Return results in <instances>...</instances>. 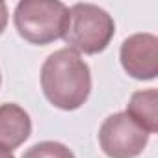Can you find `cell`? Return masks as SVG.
Segmentation results:
<instances>
[{
	"label": "cell",
	"instance_id": "1",
	"mask_svg": "<svg viewBox=\"0 0 158 158\" xmlns=\"http://www.w3.org/2000/svg\"><path fill=\"white\" fill-rule=\"evenodd\" d=\"M41 89L52 106L78 110L91 93L89 65L69 47L52 52L41 67Z\"/></svg>",
	"mask_w": 158,
	"mask_h": 158
},
{
	"label": "cell",
	"instance_id": "2",
	"mask_svg": "<svg viewBox=\"0 0 158 158\" xmlns=\"http://www.w3.org/2000/svg\"><path fill=\"white\" fill-rule=\"evenodd\" d=\"M19 35L32 45L61 39L69 23V8L60 0H21L13 11Z\"/></svg>",
	"mask_w": 158,
	"mask_h": 158
},
{
	"label": "cell",
	"instance_id": "3",
	"mask_svg": "<svg viewBox=\"0 0 158 158\" xmlns=\"http://www.w3.org/2000/svg\"><path fill=\"white\" fill-rule=\"evenodd\" d=\"M114 34L115 23L106 10L88 2H78L69 8L63 39L71 50L78 54H99L110 45Z\"/></svg>",
	"mask_w": 158,
	"mask_h": 158
},
{
	"label": "cell",
	"instance_id": "4",
	"mask_svg": "<svg viewBox=\"0 0 158 158\" xmlns=\"http://www.w3.org/2000/svg\"><path fill=\"white\" fill-rule=\"evenodd\" d=\"M99 143L108 158H136L145 151L149 134L125 112H117L102 121Z\"/></svg>",
	"mask_w": 158,
	"mask_h": 158
},
{
	"label": "cell",
	"instance_id": "5",
	"mask_svg": "<svg viewBox=\"0 0 158 158\" xmlns=\"http://www.w3.org/2000/svg\"><path fill=\"white\" fill-rule=\"evenodd\" d=\"M125 73L136 80H154L158 76V37L154 34H134L119 50Z\"/></svg>",
	"mask_w": 158,
	"mask_h": 158
},
{
	"label": "cell",
	"instance_id": "6",
	"mask_svg": "<svg viewBox=\"0 0 158 158\" xmlns=\"http://www.w3.org/2000/svg\"><path fill=\"white\" fill-rule=\"evenodd\" d=\"M32 134V119L28 112L15 104H0V147L13 151L21 147Z\"/></svg>",
	"mask_w": 158,
	"mask_h": 158
},
{
	"label": "cell",
	"instance_id": "7",
	"mask_svg": "<svg viewBox=\"0 0 158 158\" xmlns=\"http://www.w3.org/2000/svg\"><path fill=\"white\" fill-rule=\"evenodd\" d=\"M134 123H138L149 136L158 132V89H141L132 93L127 112Z\"/></svg>",
	"mask_w": 158,
	"mask_h": 158
},
{
	"label": "cell",
	"instance_id": "8",
	"mask_svg": "<svg viewBox=\"0 0 158 158\" xmlns=\"http://www.w3.org/2000/svg\"><path fill=\"white\" fill-rule=\"evenodd\" d=\"M23 158H74V154L60 141H39L26 149Z\"/></svg>",
	"mask_w": 158,
	"mask_h": 158
},
{
	"label": "cell",
	"instance_id": "9",
	"mask_svg": "<svg viewBox=\"0 0 158 158\" xmlns=\"http://www.w3.org/2000/svg\"><path fill=\"white\" fill-rule=\"evenodd\" d=\"M8 6L6 2H0V34L6 30V24H8Z\"/></svg>",
	"mask_w": 158,
	"mask_h": 158
},
{
	"label": "cell",
	"instance_id": "10",
	"mask_svg": "<svg viewBox=\"0 0 158 158\" xmlns=\"http://www.w3.org/2000/svg\"><path fill=\"white\" fill-rule=\"evenodd\" d=\"M0 158H15V156H13L11 151H6V149L0 147Z\"/></svg>",
	"mask_w": 158,
	"mask_h": 158
},
{
	"label": "cell",
	"instance_id": "11",
	"mask_svg": "<svg viewBox=\"0 0 158 158\" xmlns=\"http://www.w3.org/2000/svg\"><path fill=\"white\" fill-rule=\"evenodd\" d=\"M0 84H2V74H0Z\"/></svg>",
	"mask_w": 158,
	"mask_h": 158
}]
</instances>
